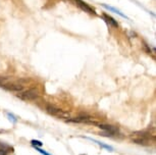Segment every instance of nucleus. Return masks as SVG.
Listing matches in <instances>:
<instances>
[{
    "label": "nucleus",
    "instance_id": "9b49d317",
    "mask_svg": "<svg viewBox=\"0 0 156 155\" xmlns=\"http://www.w3.org/2000/svg\"><path fill=\"white\" fill-rule=\"evenodd\" d=\"M34 147H35V146H34ZM35 149H36V150H37V151H39V152H40V153H41V154H43V155H50L49 153H47V152H46V151H44V150H42V149H40L39 147H35Z\"/></svg>",
    "mask_w": 156,
    "mask_h": 155
},
{
    "label": "nucleus",
    "instance_id": "39448f33",
    "mask_svg": "<svg viewBox=\"0 0 156 155\" xmlns=\"http://www.w3.org/2000/svg\"><path fill=\"white\" fill-rule=\"evenodd\" d=\"M97 127L100 128L101 130L105 131V132H108V133H111L113 135H116L119 133V129L116 127H113V125H104V124H95Z\"/></svg>",
    "mask_w": 156,
    "mask_h": 155
},
{
    "label": "nucleus",
    "instance_id": "ddd939ff",
    "mask_svg": "<svg viewBox=\"0 0 156 155\" xmlns=\"http://www.w3.org/2000/svg\"><path fill=\"white\" fill-rule=\"evenodd\" d=\"M0 155H6V151L2 150V149H0Z\"/></svg>",
    "mask_w": 156,
    "mask_h": 155
},
{
    "label": "nucleus",
    "instance_id": "6e6552de",
    "mask_svg": "<svg viewBox=\"0 0 156 155\" xmlns=\"http://www.w3.org/2000/svg\"><path fill=\"white\" fill-rule=\"evenodd\" d=\"M102 6L103 7H105L106 9H108V10H110V11H112V12H114V13H117V14H119L120 16H122V17H126V19H128L125 14L123 13H122L119 10V9H116V8H114V7H111V6H108V5H106V4H102Z\"/></svg>",
    "mask_w": 156,
    "mask_h": 155
},
{
    "label": "nucleus",
    "instance_id": "20e7f679",
    "mask_svg": "<svg viewBox=\"0 0 156 155\" xmlns=\"http://www.w3.org/2000/svg\"><path fill=\"white\" fill-rule=\"evenodd\" d=\"M46 110H47V112L50 113V114H52V115H59V116H66V113L62 112V110L59 109L58 107L56 106H54V105H51V104H49V105H47V107H46Z\"/></svg>",
    "mask_w": 156,
    "mask_h": 155
},
{
    "label": "nucleus",
    "instance_id": "f03ea898",
    "mask_svg": "<svg viewBox=\"0 0 156 155\" xmlns=\"http://www.w3.org/2000/svg\"><path fill=\"white\" fill-rule=\"evenodd\" d=\"M17 97L23 99V100H35V99L39 97V92L35 89H30L26 92L20 93V94L17 95Z\"/></svg>",
    "mask_w": 156,
    "mask_h": 155
},
{
    "label": "nucleus",
    "instance_id": "f257e3e1",
    "mask_svg": "<svg viewBox=\"0 0 156 155\" xmlns=\"http://www.w3.org/2000/svg\"><path fill=\"white\" fill-rule=\"evenodd\" d=\"M132 140L139 145H149L151 142V135L145 132H136L132 135Z\"/></svg>",
    "mask_w": 156,
    "mask_h": 155
},
{
    "label": "nucleus",
    "instance_id": "7ed1b4c3",
    "mask_svg": "<svg viewBox=\"0 0 156 155\" xmlns=\"http://www.w3.org/2000/svg\"><path fill=\"white\" fill-rule=\"evenodd\" d=\"M76 2V4L81 8L82 10H84L85 12H89V13H95V10L90 6L89 4H87L86 2H84L83 0H73Z\"/></svg>",
    "mask_w": 156,
    "mask_h": 155
},
{
    "label": "nucleus",
    "instance_id": "f8f14e48",
    "mask_svg": "<svg viewBox=\"0 0 156 155\" xmlns=\"http://www.w3.org/2000/svg\"><path fill=\"white\" fill-rule=\"evenodd\" d=\"M7 116H8V118H9L10 121H12L13 122H16V119L14 118V116H13L12 114H10V113H7Z\"/></svg>",
    "mask_w": 156,
    "mask_h": 155
},
{
    "label": "nucleus",
    "instance_id": "0eeeda50",
    "mask_svg": "<svg viewBox=\"0 0 156 155\" xmlns=\"http://www.w3.org/2000/svg\"><path fill=\"white\" fill-rule=\"evenodd\" d=\"M103 17L105 19V20H106L107 24H109L110 26H112V27H114V28L119 27V24H117V22L114 19H112L111 16H107V14H103Z\"/></svg>",
    "mask_w": 156,
    "mask_h": 155
},
{
    "label": "nucleus",
    "instance_id": "9d476101",
    "mask_svg": "<svg viewBox=\"0 0 156 155\" xmlns=\"http://www.w3.org/2000/svg\"><path fill=\"white\" fill-rule=\"evenodd\" d=\"M32 145L35 146V147H40V146H42V143L40 141H36V140H33L32 141Z\"/></svg>",
    "mask_w": 156,
    "mask_h": 155
},
{
    "label": "nucleus",
    "instance_id": "423d86ee",
    "mask_svg": "<svg viewBox=\"0 0 156 155\" xmlns=\"http://www.w3.org/2000/svg\"><path fill=\"white\" fill-rule=\"evenodd\" d=\"M4 87L8 90H11V91H22L23 90V86L20 84H4Z\"/></svg>",
    "mask_w": 156,
    "mask_h": 155
},
{
    "label": "nucleus",
    "instance_id": "1a4fd4ad",
    "mask_svg": "<svg viewBox=\"0 0 156 155\" xmlns=\"http://www.w3.org/2000/svg\"><path fill=\"white\" fill-rule=\"evenodd\" d=\"M90 139V138H89ZM91 141H93V142H95V143H97L99 146H101V147H103V148H105V149H107V150H110V151H112L113 150V148L111 147V146H108V145H105V144H102V143H100V142H98V141H96V140H93V139H90Z\"/></svg>",
    "mask_w": 156,
    "mask_h": 155
}]
</instances>
